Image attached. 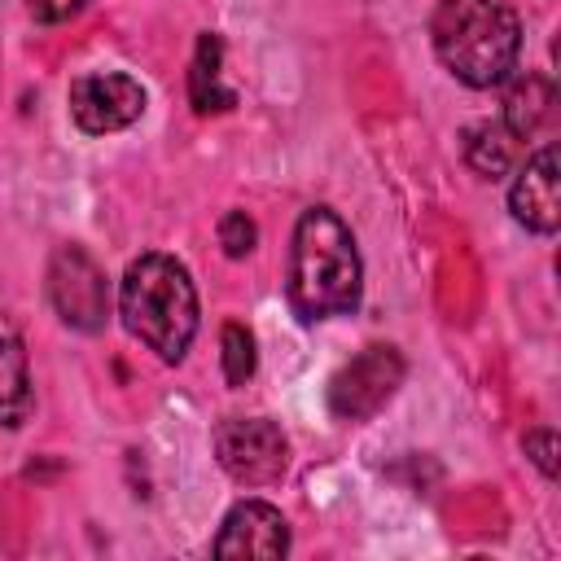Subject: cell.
<instances>
[{"label": "cell", "instance_id": "cell-1", "mask_svg": "<svg viewBox=\"0 0 561 561\" xmlns=\"http://www.w3.org/2000/svg\"><path fill=\"white\" fill-rule=\"evenodd\" d=\"M364 294V263L355 250L351 228L337 210L311 206L294 228L289 250V307L298 320L316 324L329 316H346L359 307Z\"/></svg>", "mask_w": 561, "mask_h": 561}, {"label": "cell", "instance_id": "cell-16", "mask_svg": "<svg viewBox=\"0 0 561 561\" xmlns=\"http://www.w3.org/2000/svg\"><path fill=\"white\" fill-rule=\"evenodd\" d=\"M526 456L539 465L543 478H557V434L552 430H530L526 434Z\"/></svg>", "mask_w": 561, "mask_h": 561}, {"label": "cell", "instance_id": "cell-5", "mask_svg": "<svg viewBox=\"0 0 561 561\" xmlns=\"http://www.w3.org/2000/svg\"><path fill=\"white\" fill-rule=\"evenodd\" d=\"M285 434L267 416H228L215 425V456L241 486H267L285 473Z\"/></svg>", "mask_w": 561, "mask_h": 561}, {"label": "cell", "instance_id": "cell-11", "mask_svg": "<svg viewBox=\"0 0 561 561\" xmlns=\"http://www.w3.org/2000/svg\"><path fill=\"white\" fill-rule=\"evenodd\" d=\"M552 105H557L552 79H548V75H526V79H517V83L508 88V96H504V118H500V123H504L517 140H526V136L539 131V123L552 114Z\"/></svg>", "mask_w": 561, "mask_h": 561}, {"label": "cell", "instance_id": "cell-12", "mask_svg": "<svg viewBox=\"0 0 561 561\" xmlns=\"http://www.w3.org/2000/svg\"><path fill=\"white\" fill-rule=\"evenodd\" d=\"M465 162L482 180H500L517 162V136L504 123H473L465 127Z\"/></svg>", "mask_w": 561, "mask_h": 561}, {"label": "cell", "instance_id": "cell-2", "mask_svg": "<svg viewBox=\"0 0 561 561\" xmlns=\"http://www.w3.org/2000/svg\"><path fill=\"white\" fill-rule=\"evenodd\" d=\"M438 61L469 88H495L517 70L522 22L508 0H438L430 18Z\"/></svg>", "mask_w": 561, "mask_h": 561}, {"label": "cell", "instance_id": "cell-9", "mask_svg": "<svg viewBox=\"0 0 561 561\" xmlns=\"http://www.w3.org/2000/svg\"><path fill=\"white\" fill-rule=\"evenodd\" d=\"M289 552V522L280 508L263 500H245L224 517L215 539V557H285Z\"/></svg>", "mask_w": 561, "mask_h": 561}, {"label": "cell", "instance_id": "cell-3", "mask_svg": "<svg viewBox=\"0 0 561 561\" xmlns=\"http://www.w3.org/2000/svg\"><path fill=\"white\" fill-rule=\"evenodd\" d=\"M118 311L131 337L158 359L180 364L197 333V289L188 267L171 254H140L123 276Z\"/></svg>", "mask_w": 561, "mask_h": 561}, {"label": "cell", "instance_id": "cell-15", "mask_svg": "<svg viewBox=\"0 0 561 561\" xmlns=\"http://www.w3.org/2000/svg\"><path fill=\"white\" fill-rule=\"evenodd\" d=\"M254 241H259V228H254V219L245 210H228L219 219V245H224L228 259H245L254 250Z\"/></svg>", "mask_w": 561, "mask_h": 561}, {"label": "cell", "instance_id": "cell-10", "mask_svg": "<svg viewBox=\"0 0 561 561\" xmlns=\"http://www.w3.org/2000/svg\"><path fill=\"white\" fill-rule=\"evenodd\" d=\"M31 368H26V351L18 342L13 329L0 324V425L13 430L31 416Z\"/></svg>", "mask_w": 561, "mask_h": 561}, {"label": "cell", "instance_id": "cell-6", "mask_svg": "<svg viewBox=\"0 0 561 561\" xmlns=\"http://www.w3.org/2000/svg\"><path fill=\"white\" fill-rule=\"evenodd\" d=\"M48 298L61 316V324L79 333H96L110 316V285L96 259L83 245H61L48 263Z\"/></svg>", "mask_w": 561, "mask_h": 561}, {"label": "cell", "instance_id": "cell-14", "mask_svg": "<svg viewBox=\"0 0 561 561\" xmlns=\"http://www.w3.org/2000/svg\"><path fill=\"white\" fill-rule=\"evenodd\" d=\"M219 346H224V377H228V386H245L254 377V333L245 324L228 320L224 333H219Z\"/></svg>", "mask_w": 561, "mask_h": 561}, {"label": "cell", "instance_id": "cell-13", "mask_svg": "<svg viewBox=\"0 0 561 561\" xmlns=\"http://www.w3.org/2000/svg\"><path fill=\"white\" fill-rule=\"evenodd\" d=\"M219 57H224V44H219V35H202L197 39V53H193V70H188V96H193V105L202 110V114H210V110H232V92L228 88H219Z\"/></svg>", "mask_w": 561, "mask_h": 561}, {"label": "cell", "instance_id": "cell-7", "mask_svg": "<svg viewBox=\"0 0 561 561\" xmlns=\"http://www.w3.org/2000/svg\"><path fill=\"white\" fill-rule=\"evenodd\" d=\"M145 114V88L123 70L83 75L70 83V118L88 136H110Z\"/></svg>", "mask_w": 561, "mask_h": 561}, {"label": "cell", "instance_id": "cell-8", "mask_svg": "<svg viewBox=\"0 0 561 561\" xmlns=\"http://www.w3.org/2000/svg\"><path fill=\"white\" fill-rule=\"evenodd\" d=\"M508 210L530 232H557L561 224V175H557V149L543 145L517 167V180L508 188Z\"/></svg>", "mask_w": 561, "mask_h": 561}, {"label": "cell", "instance_id": "cell-4", "mask_svg": "<svg viewBox=\"0 0 561 561\" xmlns=\"http://www.w3.org/2000/svg\"><path fill=\"white\" fill-rule=\"evenodd\" d=\"M403 381V355L394 346H364L329 381V412L337 421H368L390 403Z\"/></svg>", "mask_w": 561, "mask_h": 561}, {"label": "cell", "instance_id": "cell-17", "mask_svg": "<svg viewBox=\"0 0 561 561\" xmlns=\"http://www.w3.org/2000/svg\"><path fill=\"white\" fill-rule=\"evenodd\" d=\"M83 4H88V0H26V9H31L35 22H66V18H75Z\"/></svg>", "mask_w": 561, "mask_h": 561}]
</instances>
